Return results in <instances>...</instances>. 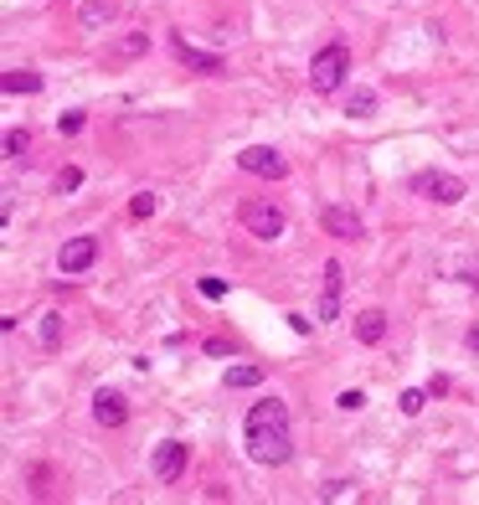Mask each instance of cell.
I'll list each match as a JSON object with an SVG mask.
<instances>
[{"instance_id":"16","label":"cell","mask_w":479,"mask_h":505,"mask_svg":"<svg viewBox=\"0 0 479 505\" xmlns=\"http://www.w3.org/2000/svg\"><path fill=\"white\" fill-rule=\"evenodd\" d=\"M42 346H47V351H57V346H63V315H57V310H47V315H42Z\"/></svg>"},{"instance_id":"18","label":"cell","mask_w":479,"mask_h":505,"mask_svg":"<svg viewBox=\"0 0 479 505\" xmlns=\"http://www.w3.org/2000/svg\"><path fill=\"white\" fill-rule=\"evenodd\" d=\"M37 88H42L37 73H21V67H16V73H5V93H37Z\"/></svg>"},{"instance_id":"8","label":"cell","mask_w":479,"mask_h":505,"mask_svg":"<svg viewBox=\"0 0 479 505\" xmlns=\"http://www.w3.org/2000/svg\"><path fill=\"white\" fill-rule=\"evenodd\" d=\"M186 475V443L181 439H166L160 449H155V480L160 484H175Z\"/></svg>"},{"instance_id":"7","label":"cell","mask_w":479,"mask_h":505,"mask_svg":"<svg viewBox=\"0 0 479 505\" xmlns=\"http://www.w3.org/2000/svg\"><path fill=\"white\" fill-rule=\"evenodd\" d=\"M320 227L330 232V237H340V243H355V237H366V222H361L351 207H325V211H320Z\"/></svg>"},{"instance_id":"3","label":"cell","mask_w":479,"mask_h":505,"mask_svg":"<svg viewBox=\"0 0 479 505\" xmlns=\"http://www.w3.org/2000/svg\"><path fill=\"white\" fill-rule=\"evenodd\" d=\"M243 227L252 232V237H263V243H273V237H284V227H289V217H284V207L278 201H243Z\"/></svg>"},{"instance_id":"26","label":"cell","mask_w":479,"mask_h":505,"mask_svg":"<svg viewBox=\"0 0 479 505\" xmlns=\"http://www.w3.org/2000/svg\"><path fill=\"white\" fill-rule=\"evenodd\" d=\"M469 346H475V351H479V330H469Z\"/></svg>"},{"instance_id":"9","label":"cell","mask_w":479,"mask_h":505,"mask_svg":"<svg viewBox=\"0 0 479 505\" xmlns=\"http://www.w3.org/2000/svg\"><path fill=\"white\" fill-rule=\"evenodd\" d=\"M175 57H181L191 73H201V78H222V73H227V63H222L217 52H201V47H191L186 37H175Z\"/></svg>"},{"instance_id":"13","label":"cell","mask_w":479,"mask_h":505,"mask_svg":"<svg viewBox=\"0 0 479 505\" xmlns=\"http://www.w3.org/2000/svg\"><path fill=\"white\" fill-rule=\"evenodd\" d=\"M381 336H387V315H381V310H361V315H355V340H361V346H376Z\"/></svg>"},{"instance_id":"11","label":"cell","mask_w":479,"mask_h":505,"mask_svg":"<svg viewBox=\"0 0 479 505\" xmlns=\"http://www.w3.org/2000/svg\"><path fill=\"white\" fill-rule=\"evenodd\" d=\"M340 284H346V269L330 258V263H325V299H320V320L340 315Z\"/></svg>"},{"instance_id":"23","label":"cell","mask_w":479,"mask_h":505,"mask_svg":"<svg viewBox=\"0 0 479 505\" xmlns=\"http://www.w3.org/2000/svg\"><path fill=\"white\" fill-rule=\"evenodd\" d=\"M335 407H340V413H361V407H366V392H340V398H335Z\"/></svg>"},{"instance_id":"22","label":"cell","mask_w":479,"mask_h":505,"mask_svg":"<svg viewBox=\"0 0 479 505\" xmlns=\"http://www.w3.org/2000/svg\"><path fill=\"white\" fill-rule=\"evenodd\" d=\"M78 186H83V170H78V166L57 170V191H63V196H67V191H78Z\"/></svg>"},{"instance_id":"24","label":"cell","mask_w":479,"mask_h":505,"mask_svg":"<svg viewBox=\"0 0 479 505\" xmlns=\"http://www.w3.org/2000/svg\"><path fill=\"white\" fill-rule=\"evenodd\" d=\"M57 129H63V134H78V129H83V114H78V108H67L63 119H57Z\"/></svg>"},{"instance_id":"17","label":"cell","mask_w":479,"mask_h":505,"mask_svg":"<svg viewBox=\"0 0 479 505\" xmlns=\"http://www.w3.org/2000/svg\"><path fill=\"white\" fill-rule=\"evenodd\" d=\"M227 387H258L263 381V366H227Z\"/></svg>"},{"instance_id":"10","label":"cell","mask_w":479,"mask_h":505,"mask_svg":"<svg viewBox=\"0 0 479 505\" xmlns=\"http://www.w3.org/2000/svg\"><path fill=\"white\" fill-rule=\"evenodd\" d=\"M150 52V31H129L119 42L104 52V67H119V63H134V57H145Z\"/></svg>"},{"instance_id":"21","label":"cell","mask_w":479,"mask_h":505,"mask_svg":"<svg viewBox=\"0 0 479 505\" xmlns=\"http://www.w3.org/2000/svg\"><path fill=\"white\" fill-rule=\"evenodd\" d=\"M129 217H134V222H140V217H155V196H150V191H140V196L129 201Z\"/></svg>"},{"instance_id":"4","label":"cell","mask_w":479,"mask_h":505,"mask_svg":"<svg viewBox=\"0 0 479 505\" xmlns=\"http://www.w3.org/2000/svg\"><path fill=\"white\" fill-rule=\"evenodd\" d=\"M413 191L423 196V201H438V207H454V201H464V181L458 175H449V170H423L413 181Z\"/></svg>"},{"instance_id":"19","label":"cell","mask_w":479,"mask_h":505,"mask_svg":"<svg viewBox=\"0 0 479 505\" xmlns=\"http://www.w3.org/2000/svg\"><path fill=\"white\" fill-rule=\"evenodd\" d=\"M428 398H433V392H417V387H407V392H402V413H407V418H417V413H423V407H428Z\"/></svg>"},{"instance_id":"15","label":"cell","mask_w":479,"mask_h":505,"mask_svg":"<svg viewBox=\"0 0 479 505\" xmlns=\"http://www.w3.org/2000/svg\"><path fill=\"white\" fill-rule=\"evenodd\" d=\"M346 114H351V119H372L376 114V93L372 88H351V93H346Z\"/></svg>"},{"instance_id":"5","label":"cell","mask_w":479,"mask_h":505,"mask_svg":"<svg viewBox=\"0 0 479 505\" xmlns=\"http://www.w3.org/2000/svg\"><path fill=\"white\" fill-rule=\"evenodd\" d=\"M237 166L248 170V175H263V181H284V175H289V160L273 145H248L237 155Z\"/></svg>"},{"instance_id":"1","label":"cell","mask_w":479,"mask_h":505,"mask_svg":"<svg viewBox=\"0 0 479 505\" xmlns=\"http://www.w3.org/2000/svg\"><path fill=\"white\" fill-rule=\"evenodd\" d=\"M243 439H248V459L273 469V464H289L294 454V433H289V407L278 398L252 402L248 423H243Z\"/></svg>"},{"instance_id":"12","label":"cell","mask_w":479,"mask_h":505,"mask_svg":"<svg viewBox=\"0 0 479 505\" xmlns=\"http://www.w3.org/2000/svg\"><path fill=\"white\" fill-rule=\"evenodd\" d=\"M93 418L104 423V428H124V418H129L124 398H119V392H98V398H93Z\"/></svg>"},{"instance_id":"25","label":"cell","mask_w":479,"mask_h":505,"mask_svg":"<svg viewBox=\"0 0 479 505\" xmlns=\"http://www.w3.org/2000/svg\"><path fill=\"white\" fill-rule=\"evenodd\" d=\"M196 289H201V295H207V299H222V295H227V284H222V278H201Z\"/></svg>"},{"instance_id":"20","label":"cell","mask_w":479,"mask_h":505,"mask_svg":"<svg viewBox=\"0 0 479 505\" xmlns=\"http://www.w3.org/2000/svg\"><path fill=\"white\" fill-rule=\"evenodd\" d=\"M26 150H31V134H26V129H11V134H5V155H11V160H21Z\"/></svg>"},{"instance_id":"14","label":"cell","mask_w":479,"mask_h":505,"mask_svg":"<svg viewBox=\"0 0 479 505\" xmlns=\"http://www.w3.org/2000/svg\"><path fill=\"white\" fill-rule=\"evenodd\" d=\"M114 11H119V0H83V11H78V21H83L88 31H93V26H104L108 16H114Z\"/></svg>"},{"instance_id":"6","label":"cell","mask_w":479,"mask_h":505,"mask_svg":"<svg viewBox=\"0 0 479 505\" xmlns=\"http://www.w3.org/2000/svg\"><path fill=\"white\" fill-rule=\"evenodd\" d=\"M98 263V237H73V243H63V252H57V269H63L67 278L88 274Z\"/></svg>"},{"instance_id":"2","label":"cell","mask_w":479,"mask_h":505,"mask_svg":"<svg viewBox=\"0 0 479 505\" xmlns=\"http://www.w3.org/2000/svg\"><path fill=\"white\" fill-rule=\"evenodd\" d=\"M346 73H351V52H346V42L320 47L314 63H310V88L314 93H335V88L346 83Z\"/></svg>"}]
</instances>
